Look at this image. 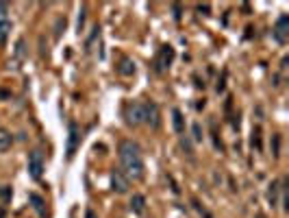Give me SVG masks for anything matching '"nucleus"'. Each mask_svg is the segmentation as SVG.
<instances>
[{
  "mask_svg": "<svg viewBox=\"0 0 289 218\" xmlns=\"http://www.w3.org/2000/svg\"><path fill=\"white\" fill-rule=\"evenodd\" d=\"M120 161H122V173H126V177H133L135 181L144 179V155L137 142L133 140H122L120 142Z\"/></svg>",
  "mask_w": 289,
  "mask_h": 218,
  "instance_id": "obj_1",
  "label": "nucleus"
},
{
  "mask_svg": "<svg viewBox=\"0 0 289 218\" xmlns=\"http://www.w3.org/2000/svg\"><path fill=\"white\" fill-rule=\"evenodd\" d=\"M124 118H126L128 127H139L144 122V103L130 100L126 107H124Z\"/></svg>",
  "mask_w": 289,
  "mask_h": 218,
  "instance_id": "obj_2",
  "label": "nucleus"
},
{
  "mask_svg": "<svg viewBox=\"0 0 289 218\" xmlns=\"http://www.w3.org/2000/svg\"><path fill=\"white\" fill-rule=\"evenodd\" d=\"M174 57H176L174 48H172L170 44H163L161 48H159V55H157V61H155V66H157V72H163V70H167V68L172 66V61H174Z\"/></svg>",
  "mask_w": 289,
  "mask_h": 218,
  "instance_id": "obj_3",
  "label": "nucleus"
},
{
  "mask_svg": "<svg viewBox=\"0 0 289 218\" xmlns=\"http://www.w3.org/2000/svg\"><path fill=\"white\" fill-rule=\"evenodd\" d=\"M144 122L150 124V129H159V124H161L159 107H157V103H152V100L144 103Z\"/></svg>",
  "mask_w": 289,
  "mask_h": 218,
  "instance_id": "obj_4",
  "label": "nucleus"
},
{
  "mask_svg": "<svg viewBox=\"0 0 289 218\" xmlns=\"http://www.w3.org/2000/svg\"><path fill=\"white\" fill-rule=\"evenodd\" d=\"M272 35H274V40H276L278 44H287V40H289V16L287 13H283V16L276 20Z\"/></svg>",
  "mask_w": 289,
  "mask_h": 218,
  "instance_id": "obj_5",
  "label": "nucleus"
},
{
  "mask_svg": "<svg viewBox=\"0 0 289 218\" xmlns=\"http://www.w3.org/2000/svg\"><path fill=\"white\" fill-rule=\"evenodd\" d=\"M41 173H44V157H41L39 151H31L29 153V175L31 179H41Z\"/></svg>",
  "mask_w": 289,
  "mask_h": 218,
  "instance_id": "obj_6",
  "label": "nucleus"
},
{
  "mask_svg": "<svg viewBox=\"0 0 289 218\" xmlns=\"http://www.w3.org/2000/svg\"><path fill=\"white\" fill-rule=\"evenodd\" d=\"M111 188H113V192H118V194H126L128 192L130 181H128V177L122 173V170L115 168L113 173H111Z\"/></svg>",
  "mask_w": 289,
  "mask_h": 218,
  "instance_id": "obj_7",
  "label": "nucleus"
},
{
  "mask_svg": "<svg viewBox=\"0 0 289 218\" xmlns=\"http://www.w3.org/2000/svg\"><path fill=\"white\" fill-rule=\"evenodd\" d=\"M11 31V20H9V4L0 2V44H4Z\"/></svg>",
  "mask_w": 289,
  "mask_h": 218,
  "instance_id": "obj_8",
  "label": "nucleus"
},
{
  "mask_svg": "<svg viewBox=\"0 0 289 218\" xmlns=\"http://www.w3.org/2000/svg\"><path fill=\"white\" fill-rule=\"evenodd\" d=\"M81 144V131L74 122H70V138H68V159L76 155V148Z\"/></svg>",
  "mask_w": 289,
  "mask_h": 218,
  "instance_id": "obj_9",
  "label": "nucleus"
},
{
  "mask_svg": "<svg viewBox=\"0 0 289 218\" xmlns=\"http://www.w3.org/2000/svg\"><path fill=\"white\" fill-rule=\"evenodd\" d=\"M130 210L142 216L144 212H146V197H144V194H133V198H130Z\"/></svg>",
  "mask_w": 289,
  "mask_h": 218,
  "instance_id": "obj_10",
  "label": "nucleus"
},
{
  "mask_svg": "<svg viewBox=\"0 0 289 218\" xmlns=\"http://www.w3.org/2000/svg\"><path fill=\"white\" fill-rule=\"evenodd\" d=\"M118 72L122 74V77H133V74H135V61L130 57H122V59H120Z\"/></svg>",
  "mask_w": 289,
  "mask_h": 218,
  "instance_id": "obj_11",
  "label": "nucleus"
},
{
  "mask_svg": "<svg viewBox=\"0 0 289 218\" xmlns=\"http://www.w3.org/2000/svg\"><path fill=\"white\" fill-rule=\"evenodd\" d=\"M172 122H174V131L176 133H185V118H183V114H181L179 107L172 109Z\"/></svg>",
  "mask_w": 289,
  "mask_h": 218,
  "instance_id": "obj_12",
  "label": "nucleus"
},
{
  "mask_svg": "<svg viewBox=\"0 0 289 218\" xmlns=\"http://www.w3.org/2000/svg\"><path fill=\"white\" fill-rule=\"evenodd\" d=\"M29 201L33 203V207H35V212H37V214H39L41 218H46V203H44V198H41L39 197V194H35V192H31L29 194Z\"/></svg>",
  "mask_w": 289,
  "mask_h": 218,
  "instance_id": "obj_13",
  "label": "nucleus"
},
{
  "mask_svg": "<svg viewBox=\"0 0 289 218\" xmlns=\"http://www.w3.org/2000/svg\"><path fill=\"white\" fill-rule=\"evenodd\" d=\"M278 192H281V185H278V181H272L268 188V201L272 207L278 205Z\"/></svg>",
  "mask_w": 289,
  "mask_h": 218,
  "instance_id": "obj_14",
  "label": "nucleus"
},
{
  "mask_svg": "<svg viewBox=\"0 0 289 218\" xmlns=\"http://www.w3.org/2000/svg\"><path fill=\"white\" fill-rule=\"evenodd\" d=\"M11 144H13V136L7 131V129H0V153L9 151Z\"/></svg>",
  "mask_w": 289,
  "mask_h": 218,
  "instance_id": "obj_15",
  "label": "nucleus"
},
{
  "mask_svg": "<svg viewBox=\"0 0 289 218\" xmlns=\"http://www.w3.org/2000/svg\"><path fill=\"white\" fill-rule=\"evenodd\" d=\"M287 185H289V179L287 177H283V181H281V192H283V210H289V197H287Z\"/></svg>",
  "mask_w": 289,
  "mask_h": 218,
  "instance_id": "obj_16",
  "label": "nucleus"
},
{
  "mask_svg": "<svg viewBox=\"0 0 289 218\" xmlns=\"http://www.w3.org/2000/svg\"><path fill=\"white\" fill-rule=\"evenodd\" d=\"M250 144H253V148L261 151V129H259V127L253 129V138H250Z\"/></svg>",
  "mask_w": 289,
  "mask_h": 218,
  "instance_id": "obj_17",
  "label": "nucleus"
},
{
  "mask_svg": "<svg viewBox=\"0 0 289 218\" xmlns=\"http://www.w3.org/2000/svg\"><path fill=\"white\" fill-rule=\"evenodd\" d=\"M192 131H194V142H202V127H200V122L192 124Z\"/></svg>",
  "mask_w": 289,
  "mask_h": 218,
  "instance_id": "obj_18",
  "label": "nucleus"
},
{
  "mask_svg": "<svg viewBox=\"0 0 289 218\" xmlns=\"http://www.w3.org/2000/svg\"><path fill=\"white\" fill-rule=\"evenodd\" d=\"M65 29V18H59L57 24H54V40H59L61 37V31Z\"/></svg>",
  "mask_w": 289,
  "mask_h": 218,
  "instance_id": "obj_19",
  "label": "nucleus"
},
{
  "mask_svg": "<svg viewBox=\"0 0 289 218\" xmlns=\"http://www.w3.org/2000/svg\"><path fill=\"white\" fill-rule=\"evenodd\" d=\"M278 151H281V138H278V136H272V153H274V157L281 155Z\"/></svg>",
  "mask_w": 289,
  "mask_h": 218,
  "instance_id": "obj_20",
  "label": "nucleus"
},
{
  "mask_svg": "<svg viewBox=\"0 0 289 218\" xmlns=\"http://www.w3.org/2000/svg\"><path fill=\"white\" fill-rule=\"evenodd\" d=\"M181 148H183L187 155H192V153H194V151H192V142H189L187 138H181Z\"/></svg>",
  "mask_w": 289,
  "mask_h": 218,
  "instance_id": "obj_21",
  "label": "nucleus"
},
{
  "mask_svg": "<svg viewBox=\"0 0 289 218\" xmlns=\"http://www.w3.org/2000/svg\"><path fill=\"white\" fill-rule=\"evenodd\" d=\"M0 198H2L4 203H7L9 198H11V188H9V185H4V188H0Z\"/></svg>",
  "mask_w": 289,
  "mask_h": 218,
  "instance_id": "obj_22",
  "label": "nucleus"
},
{
  "mask_svg": "<svg viewBox=\"0 0 289 218\" xmlns=\"http://www.w3.org/2000/svg\"><path fill=\"white\" fill-rule=\"evenodd\" d=\"M16 55L20 59H24V40H18V50H16Z\"/></svg>",
  "mask_w": 289,
  "mask_h": 218,
  "instance_id": "obj_23",
  "label": "nucleus"
},
{
  "mask_svg": "<svg viewBox=\"0 0 289 218\" xmlns=\"http://www.w3.org/2000/svg\"><path fill=\"white\" fill-rule=\"evenodd\" d=\"M83 24H85V7H83V9H81V16H78V33H81Z\"/></svg>",
  "mask_w": 289,
  "mask_h": 218,
  "instance_id": "obj_24",
  "label": "nucleus"
},
{
  "mask_svg": "<svg viewBox=\"0 0 289 218\" xmlns=\"http://www.w3.org/2000/svg\"><path fill=\"white\" fill-rule=\"evenodd\" d=\"M172 11H174L176 20H181V4H172Z\"/></svg>",
  "mask_w": 289,
  "mask_h": 218,
  "instance_id": "obj_25",
  "label": "nucleus"
},
{
  "mask_svg": "<svg viewBox=\"0 0 289 218\" xmlns=\"http://www.w3.org/2000/svg\"><path fill=\"white\" fill-rule=\"evenodd\" d=\"M209 9H211L209 4H198V11H200V13H204V16H209Z\"/></svg>",
  "mask_w": 289,
  "mask_h": 218,
  "instance_id": "obj_26",
  "label": "nucleus"
},
{
  "mask_svg": "<svg viewBox=\"0 0 289 218\" xmlns=\"http://www.w3.org/2000/svg\"><path fill=\"white\" fill-rule=\"evenodd\" d=\"M85 218H98V214L91 210V207H87V210H85Z\"/></svg>",
  "mask_w": 289,
  "mask_h": 218,
  "instance_id": "obj_27",
  "label": "nucleus"
},
{
  "mask_svg": "<svg viewBox=\"0 0 289 218\" xmlns=\"http://www.w3.org/2000/svg\"><path fill=\"white\" fill-rule=\"evenodd\" d=\"M254 218H268V216H265V214H257V216H254Z\"/></svg>",
  "mask_w": 289,
  "mask_h": 218,
  "instance_id": "obj_28",
  "label": "nucleus"
},
{
  "mask_svg": "<svg viewBox=\"0 0 289 218\" xmlns=\"http://www.w3.org/2000/svg\"><path fill=\"white\" fill-rule=\"evenodd\" d=\"M202 218H211V216H209V214H204V216H202Z\"/></svg>",
  "mask_w": 289,
  "mask_h": 218,
  "instance_id": "obj_29",
  "label": "nucleus"
},
{
  "mask_svg": "<svg viewBox=\"0 0 289 218\" xmlns=\"http://www.w3.org/2000/svg\"><path fill=\"white\" fill-rule=\"evenodd\" d=\"M0 218H4V214H2V212H0Z\"/></svg>",
  "mask_w": 289,
  "mask_h": 218,
  "instance_id": "obj_30",
  "label": "nucleus"
}]
</instances>
